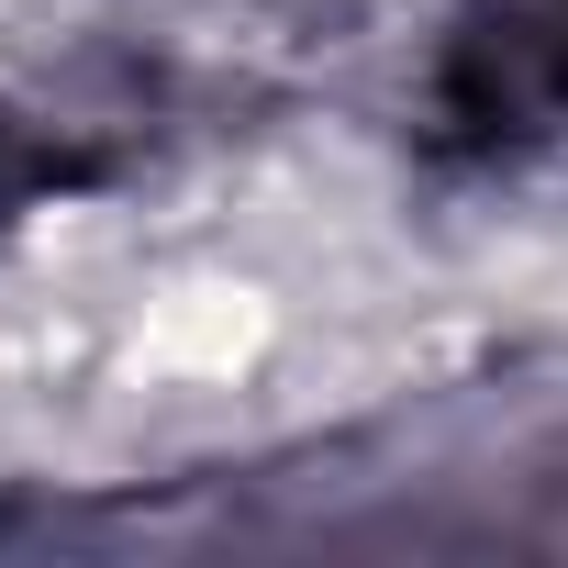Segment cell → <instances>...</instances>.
<instances>
[{"instance_id":"obj_1","label":"cell","mask_w":568,"mask_h":568,"mask_svg":"<svg viewBox=\"0 0 568 568\" xmlns=\"http://www.w3.org/2000/svg\"><path fill=\"white\" fill-rule=\"evenodd\" d=\"M446 145H524L568 123V0H501L435 68Z\"/></svg>"}]
</instances>
